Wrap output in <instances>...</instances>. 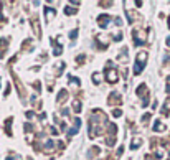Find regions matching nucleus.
<instances>
[{"mask_svg": "<svg viewBox=\"0 0 170 160\" xmlns=\"http://www.w3.org/2000/svg\"><path fill=\"white\" fill-rule=\"evenodd\" d=\"M109 21H111V17H109V15H101V17H98V25L101 26V28H106V26L109 25Z\"/></svg>", "mask_w": 170, "mask_h": 160, "instance_id": "5", "label": "nucleus"}, {"mask_svg": "<svg viewBox=\"0 0 170 160\" xmlns=\"http://www.w3.org/2000/svg\"><path fill=\"white\" fill-rule=\"evenodd\" d=\"M145 60H147V53L140 51L137 55V61H135V66H134V74H139L142 71V68L145 66Z\"/></svg>", "mask_w": 170, "mask_h": 160, "instance_id": "2", "label": "nucleus"}, {"mask_svg": "<svg viewBox=\"0 0 170 160\" xmlns=\"http://www.w3.org/2000/svg\"><path fill=\"white\" fill-rule=\"evenodd\" d=\"M165 89H167V93H170V76L167 78V88Z\"/></svg>", "mask_w": 170, "mask_h": 160, "instance_id": "11", "label": "nucleus"}, {"mask_svg": "<svg viewBox=\"0 0 170 160\" xmlns=\"http://www.w3.org/2000/svg\"><path fill=\"white\" fill-rule=\"evenodd\" d=\"M145 160H152V157H150V155H147V157H145Z\"/></svg>", "mask_w": 170, "mask_h": 160, "instance_id": "13", "label": "nucleus"}, {"mask_svg": "<svg viewBox=\"0 0 170 160\" xmlns=\"http://www.w3.org/2000/svg\"><path fill=\"white\" fill-rule=\"evenodd\" d=\"M140 145H142V140L139 139V137H135L134 140H132V144H130V149L134 150V149H139Z\"/></svg>", "mask_w": 170, "mask_h": 160, "instance_id": "8", "label": "nucleus"}, {"mask_svg": "<svg viewBox=\"0 0 170 160\" xmlns=\"http://www.w3.org/2000/svg\"><path fill=\"white\" fill-rule=\"evenodd\" d=\"M169 28H170V18H169Z\"/></svg>", "mask_w": 170, "mask_h": 160, "instance_id": "14", "label": "nucleus"}, {"mask_svg": "<svg viewBox=\"0 0 170 160\" xmlns=\"http://www.w3.org/2000/svg\"><path fill=\"white\" fill-rule=\"evenodd\" d=\"M76 8H73V7H66V10H65V13H66V15H68V13H69V15H71V13H76Z\"/></svg>", "mask_w": 170, "mask_h": 160, "instance_id": "10", "label": "nucleus"}, {"mask_svg": "<svg viewBox=\"0 0 170 160\" xmlns=\"http://www.w3.org/2000/svg\"><path fill=\"white\" fill-rule=\"evenodd\" d=\"M0 15H2V12H0Z\"/></svg>", "mask_w": 170, "mask_h": 160, "instance_id": "15", "label": "nucleus"}, {"mask_svg": "<svg viewBox=\"0 0 170 160\" xmlns=\"http://www.w3.org/2000/svg\"><path fill=\"white\" fill-rule=\"evenodd\" d=\"M132 40H134V45H144L147 36H145L144 30H134L132 31Z\"/></svg>", "mask_w": 170, "mask_h": 160, "instance_id": "4", "label": "nucleus"}, {"mask_svg": "<svg viewBox=\"0 0 170 160\" xmlns=\"http://www.w3.org/2000/svg\"><path fill=\"white\" fill-rule=\"evenodd\" d=\"M164 129H165L164 124H162L160 121H155V125H154V130H155V132H162Z\"/></svg>", "mask_w": 170, "mask_h": 160, "instance_id": "9", "label": "nucleus"}, {"mask_svg": "<svg viewBox=\"0 0 170 160\" xmlns=\"http://www.w3.org/2000/svg\"><path fill=\"white\" fill-rule=\"evenodd\" d=\"M119 103H121V98H119L117 93H112L109 96V104H119Z\"/></svg>", "mask_w": 170, "mask_h": 160, "instance_id": "6", "label": "nucleus"}, {"mask_svg": "<svg viewBox=\"0 0 170 160\" xmlns=\"http://www.w3.org/2000/svg\"><path fill=\"white\" fill-rule=\"evenodd\" d=\"M104 127H108V117L103 111H93L91 114V124H89V137L93 139L96 135H99L104 130Z\"/></svg>", "mask_w": 170, "mask_h": 160, "instance_id": "1", "label": "nucleus"}, {"mask_svg": "<svg viewBox=\"0 0 170 160\" xmlns=\"http://www.w3.org/2000/svg\"><path fill=\"white\" fill-rule=\"evenodd\" d=\"M7 40L5 38H3V40H0V58L3 56V55H5V51H7Z\"/></svg>", "mask_w": 170, "mask_h": 160, "instance_id": "7", "label": "nucleus"}, {"mask_svg": "<svg viewBox=\"0 0 170 160\" xmlns=\"http://www.w3.org/2000/svg\"><path fill=\"white\" fill-rule=\"evenodd\" d=\"M106 78H108L109 83H116L117 81V71H116L112 63H108L106 64Z\"/></svg>", "mask_w": 170, "mask_h": 160, "instance_id": "3", "label": "nucleus"}, {"mask_svg": "<svg viewBox=\"0 0 170 160\" xmlns=\"http://www.w3.org/2000/svg\"><path fill=\"white\" fill-rule=\"evenodd\" d=\"M167 46L170 48V36H169V38H167Z\"/></svg>", "mask_w": 170, "mask_h": 160, "instance_id": "12", "label": "nucleus"}]
</instances>
